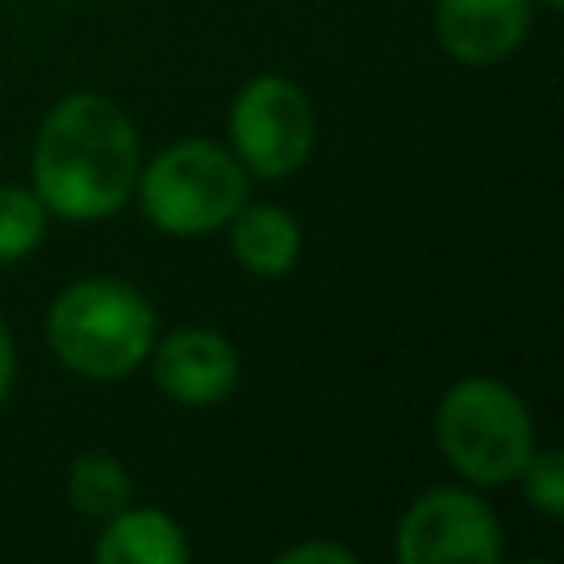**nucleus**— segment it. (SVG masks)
<instances>
[{"instance_id":"1","label":"nucleus","mask_w":564,"mask_h":564,"mask_svg":"<svg viewBox=\"0 0 564 564\" xmlns=\"http://www.w3.org/2000/svg\"><path fill=\"white\" fill-rule=\"evenodd\" d=\"M31 172L44 212L66 220H101L119 212L137 189V132L128 115L97 93L62 97L40 128Z\"/></svg>"},{"instance_id":"2","label":"nucleus","mask_w":564,"mask_h":564,"mask_svg":"<svg viewBox=\"0 0 564 564\" xmlns=\"http://www.w3.org/2000/svg\"><path fill=\"white\" fill-rule=\"evenodd\" d=\"M48 344L88 379H123L154 344V308L119 278H84L53 300Z\"/></svg>"},{"instance_id":"3","label":"nucleus","mask_w":564,"mask_h":564,"mask_svg":"<svg viewBox=\"0 0 564 564\" xmlns=\"http://www.w3.org/2000/svg\"><path fill=\"white\" fill-rule=\"evenodd\" d=\"M445 458L476 485H502L533 458V423L524 401L498 379H463L436 410Z\"/></svg>"},{"instance_id":"4","label":"nucleus","mask_w":564,"mask_h":564,"mask_svg":"<svg viewBox=\"0 0 564 564\" xmlns=\"http://www.w3.org/2000/svg\"><path fill=\"white\" fill-rule=\"evenodd\" d=\"M247 203V167L212 145L181 141L141 176V212L167 234H207Z\"/></svg>"},{"instance_id":"5","label":"nucleus","mask_w":564,"mask_h":564,"mask_svg":"<svg viewBox=\"0 0 564 564\" xmlns=\"http://www.w3.org/2000/svg\"><path fill=\"white\" fill-rule=\"evenodd\" d=\"M234 150L256 176H286L308 159L313 145V110L308 97L278 75L251 79L229 115Z\"/></svg>"},{"instance_id":"6","label":"nucleus","mask_w":564,"mask_h":564,"mask_svg":"<svg viewBox=\"0 0 564 564\" xmlns=\"http://www.w3.org/2000/svg\"><path fill=\"white\" fill-rule=\"evenodd\" d=\"M397 555L405 564H454V560L489 564L502 555L498 520L476 494L432 489L405 511L397 529Z\"/></svg>"},{"instance_id":"7","label":"nucleus","mask_w":564,"mask_h":564,"mask_svg":"<svg viewBox=\"0 0 564 564\" xmlns=\"http://www.w3.org/2000/svg\"><path fill=\"white\" fill-rule=\"evenodd\" d=\"M154 379L172 401L212 405L238 383V352L216 330H176L154 352Z\"/></svg>"},{"instance_id":"8","label":"nucleus","mask_w":564,"mask_h":564,"mask_svg":"<svg viewBox=\"0 0 564 564\" xmlns=\"http://www.w3.org/2000/svg\"><path fill=\"white\" fill-rule=\"evenodd\" d=\"M533 22V0H441L436 35L449 57L485 66L507 57Z\"/></svg>"},{"instance_id":"9","label":"nucleus","mask_w":564,"mask_h":564,"mask_svg":"<svg viewBox=\"0 0 564 564\" xmlns=\"http://www.w3.org/2000/svg\"><path fill=\"white\" fill-rule=\"evenodd\" d=\"M93 555L101 564H185L189 560V542L181 533V524L154 507L141 511H119L106 520Z\"/></svg>"},{"instance_id":"10","label":"nucleus","mask_w":564,"mask_h":564,"mask_svg":"<svg viewBox=\"0 0 564 564\" xmlns=\"http://www.w3.org/2000/svg\"><path fill=\"white\" fill-rule=\"evenodd\" d=\"M234 256L260 278H278L300 256V229L282 207H238L234 216Z\"/></svg>"},{"instance_id":"11","label":"nucleus","mask_w":564,"mask_h":564,"mask_svg":"<svg viewBox=\"0 0 564 564\" xmlns=\"http://www.w3.org/2000/svg\"><path fill=\"white\" fill-rule=\"evenodd\" d=\"M66 494H70V502H75L84 516L110 520V516H119V511L128 507L132 480H128V471H123L110 454H79V458L70 463Z\"/></svg>"},{"instance_id":"12","label":"nucleus","mask_w":564,"mask_h":564,"mask_svg":"<svg viewBox=\"0 0 564 564\" xmlns=\"http://www.w3.org/2000/svg\"><path fill=\"white\" fill-rule=\"evenodd\" d=\"M44 238V203L31 189L0 185V264L22 260Z\"/></svg>"},{"instance_id":"13","label":"nucleus","mask_w":564,"mask_h":564,"mask_svg":"<svg viewBox=\"0 0 564 564\" xmlns=\"http://www.w3.org/2000/svg\"><path fill=\"white\" fill-rule=\"evenodd\" d=\"M520 476H524V494H529V502L538 511H546V516H560L564 511V458L555 449L533 454Z\"/></svg>"},{"instance_id":"14","label":"nucleus","mask_w":564,"mask_h":564,"mask_svg":"<svg viewBox=\"0 0 564 564\" xmlns=\"http://www.w3.org/2000/svg\"><path fill=\"white\" fill-rule=\"evenodd\" d=\"M282 564H313V560H330V564H352L357 555L348 546H330V542H304V546H291L278 555Z\"/></svg>"},{"instance_id":"15","label":"nucleus","mask_w":564,"mask_h":564,"mask_svg":"<svg viewBox=\"0 0 564 564\" xmlns=\"http://www.w3.org/2000/svg\"><path fill=\"white\" fill-rule=\"evenodd\" d=\"M9 383H13V339H9V330L0 326V401H4Z\"/></svg>"},{"instance_id":"16","label":"nucleus","mask_w":564,"mask_h":564,"mask_svg":"<svg viewBox=\"0 0 564 564\" xmlns=\"http://www.w3.org/2000/svg\"><path fill=\"white\" fill-rule=\"evenodd\" d=\"M542 4H546V9H560V0H542Z\"/></svg>"}]
</instances>
